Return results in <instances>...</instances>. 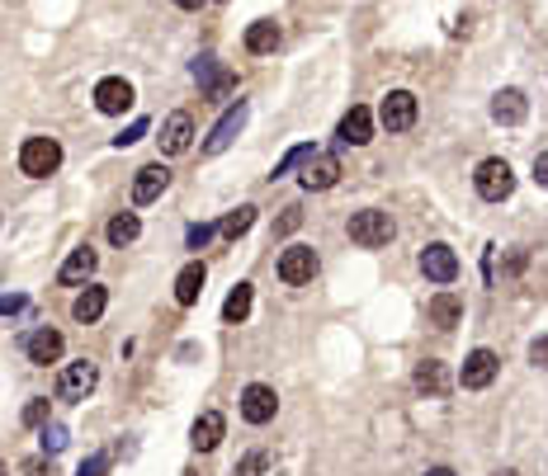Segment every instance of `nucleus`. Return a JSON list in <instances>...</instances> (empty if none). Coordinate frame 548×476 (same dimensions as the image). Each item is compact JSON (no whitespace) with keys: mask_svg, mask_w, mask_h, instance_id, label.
I'll list each match as a JSON object with an SVG mask.
<instances>
[{"mask_svg":"<svg viewBox=\"0 0 548 476\" xmlns=\"http://www.w3.org/2000/svg\"><path fill=\"white\" fill-rule=\"evenodd\" d=\"M530 363H539V368L548 363V335H543V340H534V345H530Z\"/></svg>","mask_w":548,"mask_h":476,"instance_id":"obj_37","label":"nucleus"},{"mask_svg":"<svg viewBox=\"0 0 548 476\" xmlns=\"http://www.w3.org/2000/svg\"><path fill=\"white\" fill-rule=\"evenodd\" d=\"M137 232H142V222H137V212H119L114 222H109V245H132Z\"/></svg>","mask_w":548,"mask_h":476,"instance_id":"obj_28","label":"nucleus"},{"mask_svg":"<svg viewBox=\"0 0 548 476\" xmlns=\"http://www.w3.org/2000/svg\"><path fill=\"white\" fill-rule=\"evenodd\" d=\"M204 278H208L204 264H184L180 278H175V302H180V306H195L199 293H204Z\"/></svg>","mask_w":548,"mask_h":476,"instance_id":"obj_21","label":"nucleus"},{"mask_svg":"<svg viewBox=\"0 0 548 476\" xmlns=\"http://www.w3.org/2000/svg\"><path fill=\"white\" fill-rule=\"evenodd\" d=\"M24 476H58V471H52L47 458H29V462H24Z\"/></svg>","mask_w":548,"mask_h":476,"instance_id":"obj_35","label":"nucleus"},{"mask_svg":"<svg viewBox=\"0 0 548 476\" xmlns=\"http://www.w3.org/2000/svg\"><path fill=\"white\" fill-rule=\"evenodd\" d=\"M166 184H171V171L166 165H142V171H137V180H132V203H156L161 193H166Z\"/></svg>","mask_w":548,"mask_h":476,"instance_id":"obj_13","label":"nucleus"},{"mask_svg":"<svg viewBox=\"0 0 548 476\" xmlns=\"http://www.w3.org/2000/svg\"><path fill=\"white\" fill-rule=\"evenodd\" d=\"M62 335L52 330V326H43V330H34L29 340H24V354H29V363H58L62 358Z\"/></svg>","mask_w":548,"mask_h":476,"instance_id":"obj_17","label":"nucleus"},{"mask_svg":"<svg viewBox=\"0 0 548 476\" xmlns=\"http://www.w3.org/2000/svg\"><path fill=\"white\" fill-rule=\"evenodd\" d=\"M195 76L204 80L208 99H223V95L232 90V76H227V71H217V57H199V62H195Z\"/></svg>","mask_w":548,"mask_h":476,"instance_id":"obj_25","label":"nucleus"},{"mask_svg":"<svg viewBox=\"0 0 548 476\" xmlns=\"http://www.w3.org/2000/svg\"><path fill=\"white\" fill-rule=\"evenodd\" d=\"M393 236H397L393 217H388V212H378V208H364V212H354V217H350V241H354V245H364V250L388 245Z\"/></svg>","mask_w":548,"mask_h":476,"instance_id":"obj_2","label":"nucleus"},{"mask_svg":"<svg viewBox=\"0 0 548 476\" xmlns=\"http://www.w3.org/2000/svg\"><path fill=\"white\" fill-rule=\"evenodd\" d=\"M378 119L388 132H406L411 123H416V95L411 90H388V99H383L378 109Z\"/></svg>","mask_w":548,"mask_h":476,"instance_id":"obj_8","label":"nucleus"},{"mask_svg":"<svg viewBox=\"0 0 548 476\" xmlns=\"http://www.w3.org/2000/svg\"><path fill=\"white\" fill-rule=\"evenodd\" d=\"M62 448H67V429L47 419V425H43V453H62Z\"/></svg>","mask_w":548,"mask_h":476,"instance_id":"obj_30","label":"nucleus"},{"mask_svg":"<svg viewBox=\"0 0 548 476\" xmlns=\"http://www.w3.org/2000/svg\"><path fill=\"white\" fill-rule=\"evenodd\" d=\"M142 132H147V123L137 119V123H132L128 132H119V137H114V142H119V147H132V142H137V137H142Z\"/></svg>","mask_w":548,"mask_h":476,"instance_id":"obj_36","label":"nucleus"},{"mask_svg":"<svg viewBox=\"0 0 548 476\" xmlns=\"http://www.w3.org/2000/svg\"><path fill=\"white\" fill-rule=\"evenodd\" d=\"M95 264H100V260H95V250H90V245H80V250H71V255H67V264H62L58 278H62V284H86V278L95 274Z\"/></svg>","mask_w":548,"mask_h":476,"instance_id":"obj_23","label":"nucleus"},{"mask_svg":"<svg viewBox=\"0 0 548 476\" xmlns=\"http://www.w3.org/2000/svg\"><path fill=\"white\" fill-rule=\"evenodd\" d=\"M421 274L430 278V284H454V278H458V255L449 245L435 241V245L421 250Z\"/></svg>","mask_w":548,"mask_h":476,"instance_id":"obj_9","label":"nucleus"},{"mask_svg":"<svg viewBox=\"0 0 548 476\" xmlns=\"http://www.w3.org/2000/svg\"><path fill=\"white\" fill-rule=\"evenodd\" d=\"M175 5H180V10H199V5H204V0H175Z\"/></svg>","mask_w":548,"mask_h":476,"instance_id":"obj_41","label":"nucleus"},{"mask_svg":"<svg viewBox=\"0 0 548 476\" xmlns=\"http://www.w3.org/2000/svg\"><path fill=\"white\" fill-rule=\"evenodd\" d=\"M95 382H100V368H95L90 358H76V363H67L62 378H58V397L62 401H86L90 391H95Z\"/></svg>","mask_w":548,"mask_h":476,"instance_id":"obj_4","label":"nucleus"},{"mask_svg":"<svg viewBox=\"0 0 548 476\" xmlns=\"http://www.w3.org/2000/svg\"><path fill=\"white\" fill-rule=\"evenodd\" d=\"M534 180L548 189V151H539V156H534Z\"/></svg>","mask_w":548,"mask_h":476,"instance_id":"obj_38","label":"nucleus"},{"mask_svg":"<svg viewBox=\"0 0 548 476\" xmlns=\"http://www.w3.org/2000/svg\"><path fill=\"white\" fill-rule=\"evenodd\" d=\"M184 241H189V250H204L213 241V227H208V222H195V227L184 232Z\"/></svg>","mask_w":548,"mask_h":476,"instance_id":"obj_32","label":"nucleus"},{"mask_svg":"<svg viewBox=\"0 0 548 476\" xmlns=\"http://www.w3.org/2000/svg\"><path fill=\"white\" fill-rule=\"evenodd\" d=\"M298 227H303V212H298V208H284V217L274 222V236H289V232H298Z\"/></svg>","mask_w":548,"mask_h":476,"instance_id":"obj_33","label":"nucleus"},{"mask_svg":"<svg viewBox=\"0 0 548 476\" xmlns=\"http://www.w3.org/2000/svg\"><path fill=\"white\" fill-rule=\"evenodd\" d=\"M237 476H274V462L265 453H251V458L237 462Z\"/></svg>","mask_w":548,"mask_h":476,"instance_id":"obj_29","label":"nucleus"},{"mask_svg":"<svg viewBox=\"0 0 548 476\" xmlns=\"http://www.w3.org/2000/svg\"><path fill=\"white\" fill-rule=\"evenodd\" d=\"M426 476H454V471H449V467H430Z\"/></svg>","mask_w":548,"mask_h":476,"instance_id":"obj_42","label":"nucleus"},{"mask_svg":"<svg viewBox=\"0 0 548 476\" xmlns=\"http://www.w3.org/2000/svg\"><path fill=\"white\" fill-rule=\"evenodd\" d=\"M473 184H478V193H482L487 203H501V199H511V193H515V175H511V165H506L501 156L482 160L478 175H473Z\"/></svg>","mask_w":548,"mask_h":476,"instance_id":"obj_3","label":"nucleus"},{"mask_svg":"<svg viewBox=\"0 0 548 476\" xmlns=\"http://www.w3.org/2000/svg\"><path fill=\"white\" fill-rule=\"evenodd\" d=\"M525 269V250H511V260H506V274H520Z\"/></svg>","mask_w":548,"mask_h":476,"instance_id":"obj_39","label":"nucleus"},{"mask_svg":"<svg viewBox=\"0 0 548 476\" xmlns=\"http://www.w3.org/2000/svg\"><path fill=\"white\" fill-rule=\"evenodd\" d=\"M58 165H62V147H58V137H29V142L19 147V171L29 175V180H47V175H58Z\"/></svg>","mask_w":548,"mask_h":476,"instance_id":"obj_1","label":"nucleus"},{"mask_svg":"<svg viewBox=\"0 0 548 476\" xmlns=\"http://www.w3.org/2000/svg\"><path fill=\"white\" fill-rule=\"evenodd\" d=\"M336 180H341V160H336L332 151L303 160V189H332Z\"/></svg>","mask_w":548,"mask_h":476,"instance_id":"obj_14","label":"nucleus"},{"mask_svg":"<svg viewBox=\"0 0 548 476\" xmlns=\"http://www.w3.org/2000/svg\"><path fill=\"white\" fill-rule=\"evenodd\" d=\"M497 368H501V358L491 354V349H473L469 358H463L458 387H463V391H482V387H491V378H497Z\"/></svg>","mask_w":548,"mask_h":476,"instance_id":"obj_7","label":"nucleus"},{"mask_svg":"<svg viewBox=\"0 0 548 476\" xmlns=\"http://www.w3.org/2000/svg\"><path fill=\"white\" fill-rule=\"evenodd\" d=\"M274 410H279V397H274V387L251 382V387L241 391V419H246V425H269Z\"/></svg>","mask_w":548,"mask_h":476,"instance_id":"obj_5","label":"nucleus"},{"mask_svg":"<svg viewBox=\"0 0 548 476\" xmlns=\"http://www.w3.org/2000/svg\"><path fill=\"white\" fill-rule=\"evenodd\" d=\"M416 391H426V397H445V391H449V373H445L440 358L416 363Z\"/></svg>","mask_w":548,"mask_h":476,"instance_id":"obj_19","label":"nucleus"},{"mask_svg":"<svg viewBox=\"0 0 548 476\" xmlns=\"http://www.w3.org/2000/svg\"><path fill=\"white\" fill-rule=\"evenodd\" d=\"M279 47V24L274 19H256L251 29H246V52H256V57H265V52Z\"/></svg>","mask_w":548,"mask_h":476,"instance_id":"obj_24","label":"nucleus"},{"mask_svg":"<svg viewBox=\"0 0 548 476\" xmlns=\"http://www.w3.org/2000/svg\"><path fill=\"white\" fill-rule=\"evenodd\" d=\"M104 471H109V453H95L90 462H80L76 476H104Z\"/></svg>","mask_w":548,"mask_h":476,"instance_id":"obj_34","label":"nucleus"},{"mask_svg":"<svg viewBox=\"0 0 548 476\" xmlns=\"http://www.w3.org/2000/svg\"><path fill=\"white\" fill-rule=\"evenodd\" d=\"M246 316H251V284H237V288L227 293V302H223V321H227V326H241Z\"/></svg>","mask_w":548,"mask_h":476,"instance_id":"obj_26","label":"nucleus"},{"mask_svg":"<svg viewBox=\"0 0 548 476\" xmlns=\"http://www.w3.org/2000/svg\"><path fill=\"white\" fill-rule=\"evenodd\" d=\"M24 425H29V429H43V425H47V401H43V397H34L29 406H24Z\"/></svg>","mask_w":548,"mask_h":476,"instance_id":"obj_31","label":"nucleus"},{"mask_svg":"<svg viewBox=\"0 0 548 476\" xmlns=\"http://www.w3.org/2000/svg\"><path fill=\"white\" fill-rule=\"evenodd\" d=\"M430 321L440 326V330L458 326V321H463V297H458V293H435V297H430Z\"/></svg>","mask_w":548,"mask_h":476,"instance_id":"obj_22","label":"nucleus"},{"mask_svg":"<svg viewBox=\"0 0 548 476\" xmlns=\"http://www.w3.org/2000/svg\"><path fill=\"white\" fill-rule=\"evenodd\" d=\"M251 222H256V208H251V203H241L237 212H227L223 222H217V232H223L227 241H237V236H246V232H251Z\"/></svg>","mask_w":548,"mask_h":476,"instance_id":"obj_27","label":"nucleus"},{"mask_svg":"<svg viewBox=\"0 0 548 476\" xmlns=\"http://www.w3.org/2000/svg\"><path fill=\"white\" fill-rule=\"evenodd\" d=\"M312 274H317V250L312 245H289L284 255H279V278H284L289 288L312 284Z\"/></svg>","mask_w":548,"mask_h":476,"instance_id":"obj_6","label":"nucleus"},{"mask_svg":"<svg viewBox=\"0 0 548 476\" xmlns=\"http://www.w3.org/2000/svg\"><path fill=\"white\" fill-rule=\"evenodd\" d=\"M0 312H24V297H0Z\"/></svg>","mask_w":548,"mask_h":476,"instance_id":"obj_40","label":"nucleus"},{"mask_svg":"<svg viewBox=\"0 0 548 476\" xmlns=\"http://www.w3.org/2000/svg\"><path fill=\"white\" fill-rule=\"evenodd\" d=\"M223 434H227V419L217 415V410H204V415L195 419V429H189V443H195L199 453H213V448L223 443Z\"/></svg>","mask_w":548,"mask_h":476,"instance_id":"obj_16","label":"nucleus"},{"mask_svg":"<svg viewBox=\"0 0 548 476\" xmlns=\"http://www.w3.org/2000/svg\"><path fill=\"white\" fill-rule=\"evenodd\" d=\"M104 306H109V293H104L100 284H86V293H80V297L71 302V316L90 326V321H100V316H104Z\"/></svg>","mask_w":548,"mask_h":476,"instance_id":"obj_20","label":"nucleus"},{"mask_svg":"<svg viewBox=\"0 0 548 476\" xmlns=\"http://www.w3.org/2000/svg\"><path fill=\"white\" fill-rule=\"evenodd\" d=\"M156 142H161V151H166V156H184L189 142H195V119H189L184 109H180V114H171L166 123H161V137H156Z\"/></svg>","mask_w":548,"mask_h":476,"instance_id":"obj_10","label":"nucleus"},{"mask_svg":"<svg viewBox=\"0 0 548 476\" xmlns=\"http://www.w3.org/2000/svg\"><path fill=\"white\" fill-rule=\"evenodd\" d=\"M246 114H251V109H246V99H237L232 109L223 119H217V128H213V137L204 142V156H217V151H227L232 147V137L241 132V123H246Z\"/></svg>","mask_w":548,"mask_h":476,"instance_id":"obj_11","label":"nucleus"},{"mask_svg":"<svg viewBox=\"0 0 548 476\" xmlns=\"http://www.w3.org/2000/svg\"><path fill=\"white\" fill-rule=\"evenodd\" d=\"M95 109H100V114H128V109H132V86L123 76L100 80V86H95Z\"/></svg>","mask_w":548,"mask_h":476,"instance_id":"obj_12","label":"nucleus"},{"mask_svg":"<svg viewBox=\"0 0 548 476\" xmlns=\"http://www.w3.org/2000/svg\"><path fill=\"white\" fill-rule=\"evenodd\" d=\"M525 114H530V104H525L520 90H497V95H491V119H497L501 128L525 123Z\"/></svg>","mask_w":548,"mask_h":476,"instance_id":"obj_18","label":"nucleus"},{"mask_svg":"<svg viewBox=\"0 0 548 476\" xmlns=\"http://www.w3.org/2000/svg\"><path fill=\"white\" fill-rule=\"evenodd\" d=\"M336 137H341L345 147H364V142H374V114H369L364 104H354L350 114L341 119V132H336Z\"/></svg>","mask_w":548,"mask_h":476,"instance_id":"obj_15","label":"nucleus"}]
</instances>
